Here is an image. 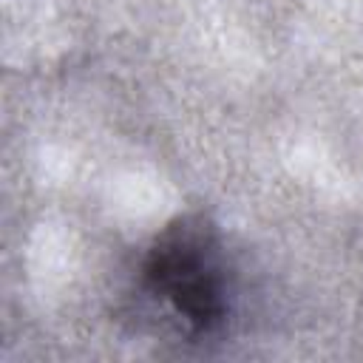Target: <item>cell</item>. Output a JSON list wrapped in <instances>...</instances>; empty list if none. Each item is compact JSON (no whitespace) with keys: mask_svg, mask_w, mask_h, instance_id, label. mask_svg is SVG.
<instances>
[{"mask_svg":"<svg viewBox=\"0 0 363 363\" xmlns=\"http://www.w3.org/2000/svg\"><path fill=\"white\" fill-rule=\"evenodd\" d=\"M142 284L193 340L218 335L230 318L233 295L216 224L199 213L173 218L145 255Z\"/></svg>","mask_w":363,"mask_h":363,"instance_id":"1","label":"cell"}]
</instances>
